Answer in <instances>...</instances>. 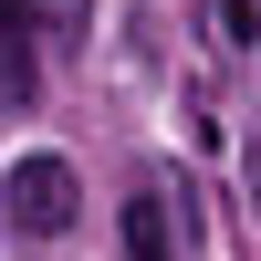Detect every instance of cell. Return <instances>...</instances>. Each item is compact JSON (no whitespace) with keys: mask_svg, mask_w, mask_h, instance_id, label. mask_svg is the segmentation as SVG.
Here are the masks:
<instances>
[{"mask_svg":"<svg viewBox=\"0 0 261 261\" xmlns=\"http://www.w3.org/2000/svg\"><path fill=\"white\" fill-rule=\"evenodd\" d=\"M21 11H42L63 42H84V32H94V0H21Z\"/></svg>","mask_w":261,"mask_h":261,"instance_id":"4","label":"cell"},{"mask_svg":"<svg viewBox=\"0 0 261 261\" xmlns=\"http://www.w3.org/2000/svg\"><path fill=\"white\" fill-rule=\"evenodd\" d=\"M125 261H178V241H167V199H157V188L125 199Z\"/></svg>","mask_w":261,"mask_h":261,"instance_id":"3","label":"cell"},{"mask_svg":"<svg viewBox=\"0 0 261 261\" xmlns=\"http://www.w3.org/2000/svg\"><path fill=\"white\" fill-rule=\"evenodd\" d=\"M73 209H84V178H73L63 157H21V167H11V230L63 241V230H73Z\"/></svg>","mask_w":261,"mask_h":261,"instance_id":"1","label":"cell"},{"mask_svg":"<svg viewBox=\"0 0 261 261\" xmlns=\"http://www.w3.org/2000/svg\"><path fill=\"white\" fill-rule=\"evenodd\" d=\"M0 94L32 105V21H21V0H0Z\"/></svg>","mask_w":261,"mask_h":261,"instance_id":"2","label":"cell"},{"mask_svg":"<svg viewBox=\"0 0 261 261\" xmlns=\"http://www.w3.org/2000/svg\"><path fill=\"white\" fill-rule=\"evenodd\" d=\"M220 32L230 42H261V11H251V0H220Z\"/></svg>","mask_w":261,"mask_h":261,"instance_id":"5","label":"cell"},{"mask_svg":"<svg viewBox=\"0 0 261 261\" xmlns=\"http://www.w3.org/2000/svg\"><path fill=\"white\" fill-rule=\"evenodd\" d=\"M251 209H261V136H251Z\"/></svg>","mask_w":261,"mask_h":261,"instance_id":"6","label":"cell"}]
</instances>
